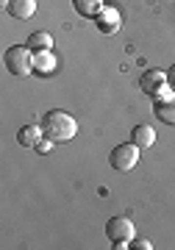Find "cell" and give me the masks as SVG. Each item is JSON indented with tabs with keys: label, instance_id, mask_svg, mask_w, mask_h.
Returning a JSON list of instances; mask_svg holds the SVG:
<instances>
[{
	"label": "cell",
	"instance_id": "1",
	"mask_svg": "<svg viewBox=\"0 0 175 250\" xmlns=\"http://www.w3.org/2000/svg\"><path fill=\"white\" fill-rule=\"evenodd\" d=\"M42 131L47 139H53V142H67V139H72V136L78 134V123L72 120L67 111H62V108H53V111H47V114L42 117Z\"/></svg>",
	"mask_w": 175,
	"mask_h": 250
},
{
	"label": "cell",
	"instance_id": "2",
	"mask_svg": "<svg viewBox=\"0 0 175 250\" xmlns=\"http://www.w3.org/2000/svg\"><path fill=\"white\" fill-rule=\"evenodd\" d=\"M3 62H6V70L11 75H17V78H25L34 72V50L28 45H11L3 56Z\"/></svg>",
	"mask_w": 175,
	"mask_h": 250
},
{
	"label": "cell",
	"instance_id": "3",
	"mask_svg": "<svg viewBox=\"0 0 175 250\" xmlns=\"http://www.w3.org/2000/svg\"><path fill=\"white\" fill-rule=\"evenodd\" d=\"M106 239L111 242V248H128L133 242V223L128 217H111L106 223Z\"/></svg>",
	"mask_w": 175,
	"mask_h": 250
},
{
	"label": "cell",
	"instance_id": "4",
	"mask_svg": "<svg viewBox=\"0 0 175 250\" xmlns=\"http://www.w3.org/2000/svg\"><path fill=\"white\" fill-rule=\"evenodd\" d=\"M139 150L142 147H136L133 142H123L117 145L111 150V156H109V164H111L117 172H128L136 167V161H139Z\"/></svg>",
	"mask_w": 175,
	"mask_h": 250
},
{
	"label": "cell",
	"instance_id": "5",
	"mask_svg": "<svg viewBox=\"0 0 175 250\" xmlns=\"http://www.w3.org/2000/svg\"><path fill=\"white\" fill-rule=\"evenodd\" d=\"M139 89L145 92L148 98H158V95H164V92L170 89V83H167V72H161V70H148V72H142Z\"/></svg>",
	"mask_w": 175,
	"mask_h": 250
},
{
	"label": "cell",
	"instance_id": "6",
	"mask_svg": "<svg viewBox=\"0 0 175 250\" xmlns=\"http://www.w3.org/2000/svg\"><path fill=\"white\" fill-rule=\"evenodd\" d=\"M153 111H156V117L161 123L175 125V95L173 92H164V95L153 98Z\"/></svg>",
	"mask_w": 175,
	"mask_h": 250
},
{
	"label": "cell",
	"instance_id": "7",
	"mask_svg": "<svg viewBox=\"0 0 175 250\" xmlns=\"http://www.w3.org/2000/svg\"><path fill=\"white\" fill-rule=\"evenodd\" d=\"M97 31L100 34H106V36H111V34H117L120 31V11L117 9H111V6H106L100 14H97Z\"/></svg>",
	"mask_w": 175,
	"mask_h": 250
},
{
	"label": "cell",
	"instance_id": "8",
	"mask_svg": "<svg viewBox=\"0 0 175 250\" xmlns=\"http://www.w3.org/2000/svg\"><path fill=\"white\" fill-rule=\"evenodd\" d=\"M42 136H44L42 125H22L17 131V142L22 147H36V145L42 142Z\"/></svg>",
	"mask_w": 175,
	"mask_h": 250
},
{
	"label": "cell",
	"instance_id": "9",
	"mask_svg": "<svg viewBox=\"0 0 175 250\" xmlns=\"http://www.w3.org/2000/svg\"><path fill=\"white\" fill-rule=\"evenodd\" d=\"M14 20H28V17H34V11H36V0H11L9 3V9H6Z\"/></svg>",
	"mask_w": 175,
	"mask_h": 250
},
{
	"label": "cell",
	"instance_id": "10",
	"mask_svg": "<svg viewBox=\"0 0 175 250\" xmlns=\"http://www.w3.org/2000/svg\"><path fill=\"white\" fill-rule=\"evenodd\" d=\"M131 142L136 147H150V145L156 142V131L150 128V125H136L131 131Z\"/></svg>",
	"mask_w": 175,
	"mask_h": 250
},
{
	"label": "cell",
	"instance_id": "11",
	"mask_svg": "<svg viewBox=\"0 0 175 250\" xmlns=\"http://www.w3.org/2000/svg\"><path fill=\"white\" fill-rule=\"evenodd\" d=\"M72 6H75V11H78L81 17H97L106 9L103 0H72Z\"/></svg>",
	"mask_w": 175,
	"mask_h": 250
},
{
	"label": "cell",
	"instance_id": "12",
	"mask_svg": "<svg viewBox=\"0 0 175 250\" xmlns=\"http://www.w3.org/2000/svg\"><path fill=\"white\" fill-rule=\"evenodd\" d=\"M34 70L42 72V75H50V72L56 70V56H53L50 50H39V53H34Z\"/></svg>",
	"mask_w": 175,
	"mask_h": 250
},
{
	"label": "cell",
	"instance_id": "13",
	"mask_svg": "<svg viewBox=\"0 0 175 250\" xmlns=\"http://www.w3.org/2000/svg\"><path fill=\"white\" fill-rule=\"evenodd\" d=\"M34 53H39V50H50L53 47V36L47 34V31H36V34L28 36V42H25Z\"/></svg>",
	"mask_w": 175,
	"mask_h": 250
},
{
	"label": "cell",
	"instance_id": "14",
	"mask_svg": "<svg viewBox=\"0 0 175 250\" xmlns=\"http://www.w3.org/2000/svg\"><path fill=\"white\" fill-rule=\"evenodd\" d=\"M53 145H56V142H53V139H47V136H42V142L36 145L34 150H39V153H47V150H50V147H53Z\"/></svg>",
	"mask_w": 175,
	"mask_h": 250
},
{
	"label": "cell",
	"instance_id": "15",
	"mask_svg": "<svg viewBox=\"0 0 175 250\" xmlns=\"http://www.w3.org/2000/svg\"><path fill=\"white\" fill-rule=\"evenodd\" d=\"M167 83H170V89L175 92V64L170 67V70H167Z\"/></svg>",
	"mask_w": 175,
	"mask_h": 250
},
{
	"label": "cell",
	"instance_id": "16",
	"mask_svg": "<svg viewBox=\"0 0 175 250\" xmlns=\"http://www.w3.org/2000/svg\"><path fill=\"white\" fill-rule=\"evenodd\" d=\"M133 248H139V250H150V248H153V242L142 239V242H136V245H133Z\"/></svg>",
	"mask_w": 175,
	"mask_h": 250
},
{
	"label": "cell",
	"instance_id": "17",
	"mask_svg": "<svg viewBox=\"0 0 175 250\" xmlns=\"http://www.w3.org/2000/svg\"><path fill=\"white\" fill-rule=\"evenodd\" d=\"M9 3H11V0H0V6H3V9H9Z\"/></svg>",
	"mask_w": 175,
	"mask_h": 250
}]
</instances>
